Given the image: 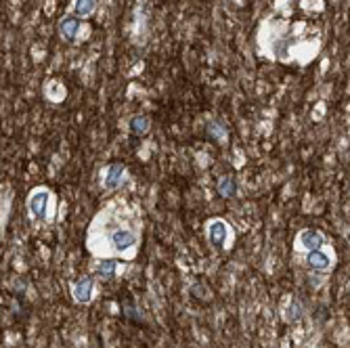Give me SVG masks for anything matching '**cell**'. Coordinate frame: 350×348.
<instances>
[{
	"label": "cell",
	"mask_w": 350,
	"mask_h": 348,
	"mask_svg": "<svg viewBox=\"0 0 350 348\" xmlns=\"http://www.w3.org/2000/svg\"><path fill=\"white\" fill-rule=\"evenodd\" d=\"M48 202H51V193L46 189H36L32 193L30 202V214L36 218V220H46V210H48Z\"/></svg>",
	"instance_id": "cell-1"
},
{
	"label": "cell",
	"mask_w": 350,
	"mask_h": 348,
	"mask_svg": "<svg viewBox=\"0 0 350 348\" xmlns=\"http://www.w3.org/2000/svg\"><path fill=\"white\" fill-rule=\"evenodd\" d=\"M111 243H114L118 252H128L136 245V235L130 229H118L111 235Z\"/></svg>",
	"instance_id": "cell-2"
},
{
	"label": "cell",
	"mask_w": 350,
	"mask_h": 348,
	"mask_svg": "<svg viewBox=\"0 0 350 348\" xmlns=\"http://www.w3.org/2000/svg\"><path fill=\"white\" fill-rule=\"evenodd\" d=\"M124 172H126V168L122 164H109L103 170V187L105 189H118L124 180Z\"/></svg>",
	"instance_id": "cell-3"
},
{
	"label": "cell",
	"mask_w": 350,
	"mask_h": 348,
	"mask_svg": "<svg viewBox=\"0 0 350 348\" xmlns=\"http://www.w3.org/2000/svg\"><path fill=\"white\" fill-rule=\"evenodd\" d=\"M72 294L80 304L90 302V298H92V279L90 277H80V279H76L74 287H72Z\"/></svg>",
	"instance_id": "cell-4"
},
{
	"label": "cell",
	"mask_w": 350,
	"mask_h": 348,
	"mask_svg": "<svg viewBox=\"0 0 350 348\" xmlns=\"http://www.w3.org/2000/svg\"><path fill=\"white\" fill-rule=\"evenodd\" d=\"M208 237L212 241V245L222 247V243L227 239V225L222 220H212L208 225Z\"/></svg>",
	"instance_id": "cell-5"
},
{
	"label": "cell",
	"mask_w": 350,
	"mask_h": 348,
	"mask_svg": "<svg viewBox=\"0 0 350 348\" xmlns=\"http://www.w3.org/2000/svg\"><path fill=\"white\" fill-rule=\"evenodd\" d=\"M59 32L65 40H76L78 32H80V19L74 15H67L61 23H59Z\"/></svg>",
	"instance_id": "cell-6"
},
{
	"label": "cell",
	"mask_w": 350,
	"mask_h": 348,
	"mask_svg": "<svg viewBox=\"0 0 350 348\" xmlns=\"http://www.w3.org/2000/svg\"><path fill=\"white\" fill-rule=\"evenodd\" d=\"M323 235H321L319 231H302L300 233V243L306 247V250H319L321 245H323Z\"/></svg>",
	"instance_id": "cell-7"
},
{
	"label": "cell",
	"mask_w": 350,
	"mask_h": 348,
	"mask_svg": "<svg viewBox=\"0 0 350 348\" xmlns=\"http://www.w3.org/2000/svg\"><path fill=\"white\" fill-rule=\"evenodd\" d=\"M218 193L222 197H235L237 193V178L233 174H227L218 180Z\"/></svg>",
	"instance_id": "cell-8"
},
{
	"label": "cell",
	"mask_w": 350,
	"mask_h": 348,
	"mask_svg": "<svg viewBox=\"0 0 350 348\" xmlns=\"http://www.w3.org/2000/svg\"><path fill=\"white\" fill-rule=\"evenodd\" d=\"M306 264L315 271H325V269H329V258L323 252H319V250H313V252L306 256Z\"/></svg>",
	"instance_id": "cell-9"
},
{
	"label": "cell",
	"mask_w": 350,
	"mask_h": 348,
	"mask_svg": "<svg viewBox=\"0 0 350 348\" xmlns=\"http://www.w3.org/2000/svg\"><path fill=\"white\" fill-rule=\"evenodd\" d=\"M149 128H151V120H149L147 116H134V118L130 120V132H132V134L143 136V134L149 132Z\"/></svg>",
	"instance_id": "cell-10"
},
{
	"label": "cell",
	"mask_w": 350,
	"mask_h": 348,
	"mask_svg": "<svg viewBox=\"0 0 350 348\" xmlns=\"http://www.w3.org/2000/svg\"><path fill=\"white\" fill-rule=\"evenodd\" d=\"M116 260H101L99 267H96V275L103 277V279H111L116 275Z\"/></svg>",
	"instance_id": "cell-11"
},
{
	"label": "cell",
	"mask_w": 350,
	"mask_h": 348,
	"mask_svg": "<svg viewBox=\"0 0 350 348\" xmlns=\"http://www.w3.org/2000/svg\"><path fill=\"white\" fill-rule=\"evenodd\" d=\"M94 7H96V0H76L74 11H76L78 17H88L94 11Z\"/></svg>",
	"instance_id": "cell-12"
},
{
	"label": "cell",
	"mask_w": 350,
	"mask_h": 348,
	"mask_svg": "<svg viewBox=\"0 0 350 348\" xmlns=\"http://www.w3.org/2000/svg\"><path fill=\"white\" fill-rule=\"evenodd\" d=\"M206 132L210 134V136H214L216 141H220L222 143V138L227 136V132H225V128L220 126V124H216V122H212V124H208V128H206Z\"/></svg>",
	"instance_id": "cell-13"
},
{
	"label": "cell",
	"mask_w": 350,
	"mask_h": 348,
	"mask_svg": "<svg viewBox=\"0 0 350 348\" xmlns=\"http://www.w3.org/2000/svg\"><path fill=\"white\" fill-rule=\"evenodd\" d=\"M302 315V309H300V302L293 300L289 306H287V311H285V319L287 321H296V319Z\"/></svg>",
	"instance_id": "cell-14"
}]
</instances>
